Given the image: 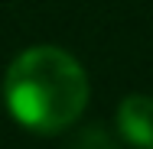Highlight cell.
Returning <instances> with one entry per match:
<instances>
[{
    "label": "cell",
    "mask_w": 153,
    "mask_h": 149,
    "mask_svg": "<svg viewBox=\"0 0 153 149\" xmlns=\"http://www.w3.org/2000/svg\"><path fill=\"white\" fill-rule=\"evenodd\" d=\"M3 94L13 120L36 133H59L88 104V75L59 46H33L10 62Z\"/></svg>",
    "instance_id": "6da1fadb"
},
{
    "label": "cell",
    "mask_w": 153,
    "mask_h": 149,
    "mask_svg": "<svg viewBox=\"0 0 153 149\" xmlns=\"http://www.w3.org/2000/svg\"><path fill=\"white\" fill-rule=\"evenodd\" d=\"M117 130L137 149H153V97L130 94L117 107Z\"/></svg>",
    "instance_id": "7a4b0ae2"
},
{
    "label": "cell",
    "mask_w": 153,
    "mask_h": 149,
    "mask_svg": "<svg viewBox=\"0 0 153 149\" xmlns=\"http://www.w3.org/2000/svg\"><path fill=\"white\" fill-rule=\"evenodd\" d=\"M75 149H117V139L104 126H85L75 139Z\"/></svg>",
    "instance_id": "3957f363"
}]
</instances>
